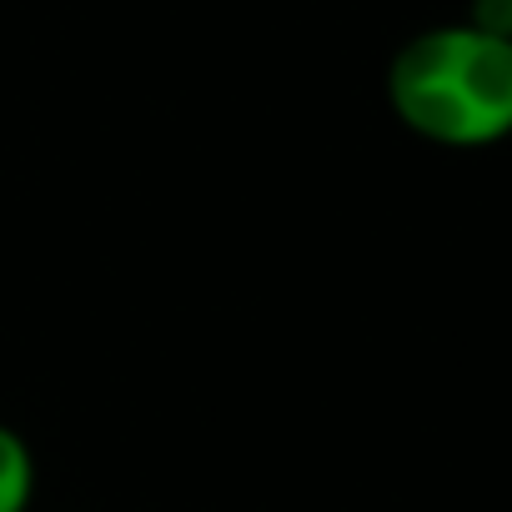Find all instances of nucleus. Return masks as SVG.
Wrapping results in <instances>:
<instances>
[{"label": "nucleus", "mask_w": 512, "mask_h": 512, "mask_svg": "<svg viewBox=\"0 0 512 512\" xmlns=\"http://www.w3.org/2000/svg\"><path fill=\"white\" fill-rule=\"evenodd\" d=\"M387 106L397 121L452 151L512 136V41L467 21L412 36L387 66Z\"/></svg>", "instance_id": "nucleus-1"}, {"label": "nucleus", "mask_w": 512, "mask_h": 512, "mask_svg": "<svg viewBox=\"0 0 512 512\" xmlns=\"http://www.w3.org/2000/svg\"><path fill=\"white\" fill-rule=\"evenodd\" d=\"M467 26L512 41V0H472V6H467Z\"/></svg>", "instance_id": "nucleus-3"}, {"label": "nucleus", "mask_w": 512, "mask_h": 512, "mask_svg": "<svg viewBox=\"0 0 512 512\" xmlns=\"http://www.w3.org/2000/svg\"><path fill=\"white\" fill-rule=\"evenodd\" d=\"M36 497V457L31 442L0 422V512H26Z\"/></svg>", "instance_id": "nucleus-2"}]
</instances>
